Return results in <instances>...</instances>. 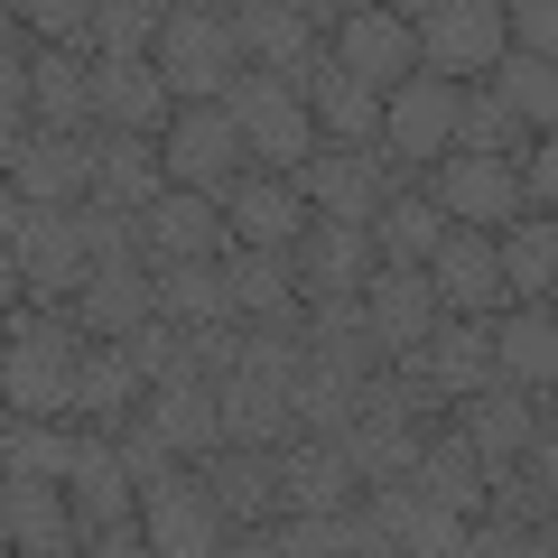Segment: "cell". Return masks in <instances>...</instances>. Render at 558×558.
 <instances>
[{
	"label": "cell",
	"mask_w": 558,
	"mask_h": 558,
	"mask_svg": "<svg viewBox=\"0 0 558 558\" xmlns=\"http://www.w3.org/2000/svg\"><path fill=\"white\" fill-rule=\"evenodd\" d=\"M159 20H168V0H102V10H94V57L149 65V47H159Z\"/></svg>",
	"instance_id": "bcb514c9"
},
{
	"label": "cell",
	"mask_w": 558,
	"mask_h": 558,
	"mask_svg": "<svg viewBox=\"0 0 558 558\" xmlns=\"http://www.w3.org/2000/svg\"><path fill=\"white\" fill-rule=\"evenodd\" d=\"M428 299H438V317H502V260H494V233H465V223H447L438 252H428Z\"/></svg>",
	"instance_id": "9a60e30c"
},
{
	"label": "cell",
	"mask_w": 558,
	"mask_h": 558,
	"mask_svg": "<svg viewBox=\"0 0 558 558\" xmlns=\"http://www.w3.org/2000/svg\"><path fill=\"white\" fill-rule=\"evenodd\" d=\"M223 558H279V531H233V539H223Z\"/></svg>",
	"instance_id": "94428289"
},
{
	"label": "cell",
	"mask_w": 558,
	"mask_h": 558,
	"mask_svg": "<svg viewBox=\"0 0 558 558\" xmlns=\"http://www.w3.org/2000/svg\"><path fill=\"white\" fill-rule=\"evenodd\" d=\"M75 233H84V260H140V215H121V205H75Z\"/></svg>",
	"instance_id": "f5cc1de1"
},
{
	"label": "cell",
	"mask_w": 558,
	"mask_h": 558,
	"mask_svg": "<svg viewBox=\"0 0 558 558\" xmlns=\"http://www.w3.org/2000/svg\"><path fill=\"white\" fill-rule=\"evenodd\" d=\"M410 186L438 205V223H465V233H502V223H521L512 159H465V149H447V159H428Z\"/></svg>",
	"instance_id": "52a82bcc"
},
{
	"label": "cell",
	"mask_w": 558,
	"mask_h": 558,
	"mask_svg": "<svg viewBox=\"0 0 558 558\" xmlns=\"http://www.w3.org/2000/svg\"><path fill=\"white\" fill-rule=\"evenodd\" d=\"M20 307H28V289H20V260H10V242H0V326L20 317Z\"/></svg>",
	"instance_id": "91938a15"
},
{
	"label": "cell",
	"mask_w": 558,
	"mask_h": 558,
	"mask_svg": "<svg viewBox=\"0 0 558 558\" xmlns=\"http://www.w3.org/2000/svg\"><path fill=\"white\" fill-rule=\"evenodd\" d=\"M159 196H168L159 140H112V131H94V205L140 215V205H159Z\"/></svg>",
	"instance_id": "e575fe53"
},
{
	"label": "cell",
	"mask_w": 558,
	"mask_h": 558,
	"mask_svg": "<svg viewBox=\"0 0 558 558\" xmlns=\"http://www.w3.org/2000/svg\"><path fill=\"white\" fill-rule=\"evenodd\" d=\"M447 149H465V159H512V149H531V140H521V121L502 112L484 84H465L457 94V140H447Z\"/></svg>",
	"instance_id": "7dc6e473"
},
{
	"label": "cell",
	"mask_w": 558,
	"mask_h": 558,
	"mask_svg": "<svg viewBox=\"0 0 558 558\" xmlns=\"http://www.w3.org/2000/svg\"><path fill=\"white\" fill-rule=\"evenodd\" d=\"M149 75L168 84V102H223V84L242 75V47H233V20L215 0H178L159 20V47H149Z\"/></svg>",
	"instance_id": "7a4b0ae2"
},
{
	"label": "cell",
	"mask_w": 558,
	"mask_h": 558,
	"mask_svg": "<svg viewBox=\"0 0 558 558\" xmlns=\"http://www.w3.org/2000/svg\"><path fill=\"white\" fill-rule=\"evenodd\" d=\"M215 252H233V233H223V205H215V196L168 186L159 205H140V260H215Z\"/></svg>",
	"instance_id": "7402d4cb"
},
{
	"label": "cell",
	"mask_w": 558,
	"mask_h": 558,
	"mask_svg": "<svg viewBox=\"0 0 558 558\" xmlns=\"http://www.w3.org/2000/svg\"><path fill=\"white\" fill-rule=\"evenodd\" d=\"M354 410H363V381L326 373V363H307V373L289 381V428H299V438H344Z\"/></svg>",
	"instance_id": "7bdbcfd3"
},
{
	"label": "cell",
	"mask_w": 558,
	"mask_h": 558,
	"mask_svg": "<svg viewBox=\"0 0 558 558\" xmlns=\"http://www.w3.org/2000/svg\"><path fill=\"white\" fill-rule=\"evenodd\" d=\"M242 373H260V381H289L307 373V307H279V317H252L242 326Z\"/></svg>",
	"instance_id": "ee69618b"
},
{
	"label": "cell",
	"mask_w": 558,
	"mask_h": 558,
	"mask_svg": "<svg viewBox=\"0 0 558 558\" xmlns=\"http://www.w3.org/2000/svg\"><path fill=\"white\" fill-rule=\"evenodd\" d=\"M186 373H196V381H233L242 373V317L186 326Z\"/></svg>",
	"instance_id": "db71d44e"
},
{
	"label": "cell",
	"mask_w": 558,
	"mask_h": 558,
	"mask_svg": "<svg viewBox=\"0 0 558 558\" xmlns=\"http://www.w3.org/2000/svg\"><path fill=\"white\" fill-rule=\"evenodd\" d=\"M28 47H57V57H94V0H38L20 10Z\"/></svg>",
	"instance_id": "f907efd6"
},
{
	"label": "cell",
	"mask_w": 558,
	"mask_h": 558,
	"mask_svg": "<svg viewBox=\"0 0 558 558\" xmlns=\"http://www.w3.org/2000/svg\"><path fill=\"white\" fill-rule=\"evenodd\" d=\"M363 317H373L381 354L410 363L418 344H428V326H438V299H428V279H418V270H373V279H363Z\"/></svg>",
	"instance_id": "4dcf8cb0"
},
{
	"label": "cell",
	"mask_w": 558,
	"mask_h": 558,
	"mask_svg": "<svg viewBox=\"0 0 558 558\" xmlns=\"http://www.w3.org/2000/svg\"><path fill=\"white\" fill-rule=\"evenodd\" d=\"M28 131H47V140H94L84 57H57V47H38V57H28Z\"/></svg>",
	"instance_id": "1f68e13d"
},
{
	"label": "cell",
	"mask_w": 558,
	"mask_h": 558,
	"mask_svg": "<svg viewBox=\"0 0 558 558\" xmlns=\"http://www.w3.org/2000/svg\"><path fill=\"white\" fill-rule=\"evenodd\" d=\"M131 531L149 539V558H223L233 521L215 512V494H205L196 475H178V484H159V494H140Z\"/></svg>",
	"instance_id": "5bb4252c"
},
{
	"label": "cell",
	"mask_w": 558,
	"mask_h": 558,
	"mask_svg": "<svg viewBox=\"0 0 558 558\" xmlns=\"http://www.w3.org/2000/svg\"><path fill=\"white\" fill-rule=\"evenodd\" d=\"M438 233H447V223H438V205L418 196V186H400V196L373 215V260H381V270H428Z\"/></svg>",
	"instance_id": "ab89813d"
},
{
	"label": "cell",
	"mask_w": 558,
	"mask_h": 558,
	"mask_svg": "<svg viewBox=\"0 0 558 558\" xmlns=\"http://www.w3.org/2000/svg\"><path fill=\"white\" fill-rule=\"evenodd\" d=\"M0 549L20 558H84V531L65 512V484H10L0 475Z\"/></svg>",
	"instance_id": "44dd1931"
},
{
	"label": "cell",
	"mask_w": 558,
	"mask_h": 558,
	"mask_svg": "<svg viewBox=\"0 0 558 558\" xmlns=\"http://www.w3.org/2000/svg\"><path fill=\"white\" fill-rule=\"evenodd\" d=\"M28 28H20V10H0V112H28Z\"/></svg>",
	"instance_id": "6f0895ef"
},
{
	"label": "cell",
	"mask_w": 558,
	"mask_h": 558,
	"mask_svg": "<svg viewBox=\"0 0 558 558\" xmlns=\"http://www.w3.org/2000/svg\"><path fill=\"white\" fill-rule=\"evenodd\" d=\"M299 428H289V391L279 381H260V373H233V381H215V447H289Z\"/></svg>",
	"instance_id": "4316f807"
},
{
	"label": "cell",
	"mask_w": 558,
	"mask_h": 558,
	"mask_svg": "<svg viewBox=\"0 0 558 558\" xmlns=\"http://www.w3.org/2000/svg\"><path fill=\"white\" fill-rule=\"evenodd\" d=\"M10 223H20V186L0 178V242H10Z\"/></svg>",
	"instance_id": "be15d7a7"
},
{
	"label": "cell",
	"mask_w": 558,
	"mask_h": 558,
	"mask_svg": "<svg viewBox=\"0 0 558 558\" xmlns=\"http://www.w3.org/2000/svg\"><path fill=\"white\" fill-rule=\"evenodd\" d=\"M10 186H20V205H57V215L94 205V140H47V131H28V149L10 159Z\"/></svg>",
	"instance_id": "cb8c5ba5"
},
{
	"label": "cell",
	"mask_w": 558,
	"mask_h": 558,
	"mask_svg": "<svg viewBox=\"0 0 558 558\" xmlns=\"http://www.w3.org/2000/svg\"><path fill=\"white\" fill-rule=\"evenodd\" d=\"M502 47L558 65V10H549V0H512V10H502Z\"/></svg>",
	"instance_id": "9f6ffc18"
},
{
	"label": "cell",
	"mask_w": 558,
	"mask_h": 558,
	"mask_svg": "<svg viewBox=\"0 0 558 558\" xmlns=\"http://www.w3.org/2000/svg\"><path fill=\"white\" fill-rule=\"evenodd\" d=\"M400 168L381 159V149H317V159L299 168V196H307V215H326V223H363L373 233V215L400 196Z\"/></svg>",
	"instance_id": "9c48e42d"
},
{
	"label": "cell",
	"mask_w": 558,
	"mask_h": 558,
	"mask_svg": "<svg viewBox=\"0 0 558 558\" xmlns=\"http://www.w3.org/2000/svg\"><path fill=\"white\" fill-rule=\"evenodd\" d=\"M363 521L391 539V558H457V539H465V521L438 512L418 484H363Z\"/></svg>",
	"instance_id": "ffe728a7"
},
{
	"label": "cell",
	"mask_w": 558,
	"mask_h": 558,
	"mask_svg": "<svg viewBox=\"0 0 558 558\" xmlns=\"http://www.w3.org/2000/svg\"><path fill=\"white\" fill-rule=\"evenodd\" d=\"M336 75H354L363 94H400L418 75V38H410V10H336V47H326Z\"/></svg>",
	"instance_id": "ba28073f"
},
{
	"label": "cell",
	"mask_w": 558,
	"mask_h": 558,
	"mask_svg": "<svg viewBox=\"0 0 558 558\" xmlns=\"http://www.w3.org/2000/svg\"><path fill=\"white\" fill-rule=\"evenodd\" d=\"M363 475L344 465L336 438H289L279 447V521H317V512H354Z\"/></svg>",
	"instance_id": "2e32d148"
},
{
	"label": "cell",
	"mask_w": 558,
	"mask_h": 558,
	"mask_svg": "<svg viewBox=\"0 0 558 558\" xmlns=\"http://www.w3.org/2000/svg\"><path fill=\"white\" fill-rule=\"evenodd\" d=\"M539 410H549V400H531V391H475V400H457V410H447V428H457L465 447H475V465H512L521 457V438H531L539 428Z\"/></svg>",
	"instance_id": "83f0119b"
},
{
	"label": "cell",
	"mask_w": 558,
	"mask_h": 558,
	"mask_svg": "<svg viewBox=\"0 0 558 558\" xmlns=\"http://www.w3.org/2000/svg\"><path fill=\"white\" fill-rule=\"evenodd\" d=\"M65 512H75V531H84V539H94V531H121V521L140 512V502H131V475H121V457H112V438H84V428H75Z\"/></svg>",
	"instance_id": "484cf974"
},
{
	"label": "cell",
	"mask_w": 558,
	"mask_h": 558,
	"mask_svg": "<svg viewBox=\"0 0 558 558\" xmlns=\"http://www.w3.org/2000/svg\"><path fill=\"white\" fill-rule=\"evenodd\" d=\"M223 121L242 131V149H252L260 178H299V168L317 159V121H307L299 84H279V75H252V65H242V75L223 84Z\"/></svg>",
	"instance_id": "3957f363"
},
{
	"label": "cell",
	"mask_w": 558,
	"mask_h": 558,
	"mask_svg": "<svg viewBox=\"0 0 558 558\" xmlns=\"http://www.w3.org/2000/svg\"><path fill=\"white\" fill-rule=\"evenodd\" d=\"M10 260H20L28 307H75V289L94 279L75 215H57V205H20V223H10Z\"/></svg>",
	"instance_id": "8992f818"
},
{
	"label": "cell",
	"mask_w": 558,
	"mask_h": 558,
	"mask_svg": "<svg viewBox=\"0 0 558 558\" xmlns=\"http://www.w3.org/2000/svg\"><path fill=\"white\" fill-rule=\"evenodd\" d=\"M84 94H94V131H112V140H159L168 121H178L168 84L149 75V65H121V57L84 65Z\"/></svg>",
	"instance_id": "e0dca14e"
},
{
	"label": "cell",
	"mask_w": 558,
	"mask_h": 558,
	"mask_svg": "<svg viewBox=\"0 0 558 558\" xmlns=\"http://www.w3.org/2000/svg\"><path fill=\"white\" fill-rule=\"evenodd\" d=\"M549 373H558V326H549V307H502V317H494V381H502V391L549 400Z\"/></svg>",
	"instance_id": "d6a6232c"
},
{
	"label": "cell",
	"mask_w": 558,
	"mask_h": 558,
	"mask_svg": "<svg viewBox=\"0 0 558 558\" xmlns=\"http://www.w3.org/2000/svg\"><path fill=\"white\" fill-rule=\"evenodd\" d=\"M457 558H558L549 531H512V521H465Z\"/></svg>",
	"instance_id": "11a10c76"
},
{
	"label": "cell",
	"mask_w": 558,
	"mask_h": 558,
	"mask_svg": "<svg viewBox=\"0 0 558 558\" xmlns=\"http://www.w3.org/2000/svg\"><path fill=\"white\" fill-rule=\"evenodd\" d=\"M307 121H317V149H373L381 140V94H363L354 75H336V65L317 57V75L299 84Z\"/></svg>",
	"instance_id": "f546056e"
},
{
	"label": "cell",
	"mask_w": 558,
	"mask_h": 558,
	"mask_svg": "<svg viewBox=\"0 0 558 558\" xmlns=\"http://www.w3.org/2000/svg\"><path fill=\"white\" fill-rule=\"evenodd\" d=\"M494 260H502V299L512 307H549V289H558V223H539V215L502 223Z\"/></svg>",
	"instance_id": "8d00e7d4"
},
{
	"label": "cell",
	"mask_w": 558,
	"mask_h": 558,
	"mask_svg": "<svg viewBox=\"0 0 558 558\" xmlns=\"http://www.w3.org/2000/svg\"><path fill=\"white\" fill-rule=\"evenodd\" d=\"M159 168H168V186L223 205V186L252 178V149H242V131L223 121V102H178V121L159 131Z\"/></svg>",
	"instance_id": "5b68a950"
},
{
	"label": "cell",
	"mask_w": 558,
	"mask_h": 558,
	"mask_svg": "<svg viewBox=\"0 0 558 558\" xmlns=\"http://www.w3.org/2000/svg\"><path fill=\"white\" fill-rule=\"evenodd\" d=\"M196 484L215 494V512L233 531H270L279 521V447L270 457L260 447H215V457H196Z\"/></svg>",
	"instance_id": "ac0fdd59"
},
{
	"label": "cell",
	"mask_w": 558,
	"mask_h": 558,
	"mask_svg": "<svg viewBox=\"0 0 558 558\" xmlns=\"http://www.w3.org/2000/svg\"><path fill=\"white\" fill-rule=\"evenodd\" d=\"M418 373L447 391V410L475 391H494V317H438L428 344H418Z\"/></svg>",
	"instance_id": "d4e9b609"
},
{
	"label": "cell",
	"mask_w": 558,
	"mask_h": 558,
	"mask_svg": "<svg viewBox=\"0 0 558 558\" xmlns=\"http://www.w3.org/2000/svg\"><path fill=\"white\" fill-rule=\"evenodd\" d=\"M75 363H84L75 317H65V307H20V317H10L0 410H10V418H57V428H75Z\"/></svg>",
	"instance_id": "6da1fadb"
},
{
	"label": "cell",
	"mask_w": 558,
	"mask_h": 558,
	"mask_svg": "<svg viewBox=\"0 0 558 558\" xmlns=\"http://www.w3.org/2000/svg\"><path fill=\"white\" fill-rule=\"evenodd\" d=\"M307 363H326V373H344V381H373L381 363V336H373V317H363V299H326V307H307Z\"/></svg>",
	"instance_id": "836d02e7"
},
{
	"label": "cell",
	"mask_w": 558,
	"mask_h": 558,
	"mask_svg": "<svg viewBox=\"0 0 558 558\" xmlns=\"http://www.w3.org/2000/svg\"><path fill=\"white\" fill-rule=\"evenodd\" d=\"M149 307H159L168 326H215V317H233L223 307V252L215 260H149Z\"/></svg>",
	"instance_id": "f35d334b"
},
{
	"label": "cell",
	"mask_w": 558,
	"mask_h": 558,
	"mask_svg": "<svg viewBox=\"0 0 558 558\" xmlns=\"http://www.w3.org/2000/svg\"><path fill=\"white\" fill-rule=\"evenodd\" d=\"M84 558H149V539L121 521V531H94V539H84Z\"/></svg>",
	"instance_id": "680465c9"
},
{
	"label": "cell",
	"mask_w": 558,
	"mask_h": 558,
	"mask_svg": "<svg viewBox=\"0 0 558 558\" xmlns=\"http://www.w3.org/2000/svg\"><path fill=\"white\" fill-rule=\"evenodd\" d=\"M344 465H354L363 484H410V465H418V447H428V428H418L410 410H400V391L391 381H363V410H354V428H344Z\"/></svg>",
	"instance_id": "7c38bea8"
},
{
	"label": "cell",
	"mask_w": 558,
	"mask_h": 558,
	"mask_svg": "<svg viewBox=\"0 0 558 558\" xmlns=\"http://www.w3.org/2000/svg\"><path fill=\"white\" fill-rule=\"evenodd\" d=\"M0 373H10V326H0Z\"/></svg>",
	"instance_id": "e7e4bbea"
},
{
	"label": "cell",
	"mask_w": 558,
	"mask_h": 558,
	"mask_svg": "<svg viewBox=\"0 0 558 558\" xmlns=\"http://www.w3.org/2000/svg\"><path fill=\"white\" fill-rule=\"evenodd\" d=\"M549 484H531L521 465H484V512L475 521H512V531H549Z\"/></svg>",
	"instance_id": "c3c4849f"
},
{
	"label": "cell",
	"mask_w": 558,
	"mask_h": 558,
	"mask_svg": "<svg viewBox=\"0 0 558 558\" xmlns=\"http://www.w3.org/2000/svg\"><path fill=\"white\" fill-rule=\"evenodd\" d=\"M112 457H121V475H131V502L186 475V465H178V447H168L159 428H149V418H131V428H121V438H112Z\"/></svg>",
	"instance_id": "681fc988"
},
{
	"label": "cell",
	"mask_w": 558,
	"mask_h": 558,
	"mask_svg": "<svg viewBox=\"0 0 558 558\" xmlns=\"http://www.w3.org/2000/svg\"><path fill=\"white\" fill-rule=\"evenodd\" d=\"M223 307H233L242 326L252 317H279V307H299V289H289V252H223Z\"/></svg>",
	"instance_id": "b9f144b4"
},
{
	"label": "cell",
	"mask_w": 558,
	"mask_h": 558,
	"mask_svg": "<svg viewBox=\"0 0 558 558\" xmlns=\"http://www.w3.org/2000/svg\"><path fill=\"white\" fill-rule=\"evenodd\" d=\"M373 233L363 223H326L307 215V233L289 242V289H299V307H326V299H363V279H373Z\"/></svg>",
	"instance_id": "30bf717a"
},
{
	"label": "cell",
	"mask_w": 558,
	"mask_h": 558,
	"mask_svg": "<svg viewBox=\"0 0 558 558\" xmlns=\"http://www.w3.org/2000/svg\"><path fill=\"white\" fill-rule=\"evenodd\" d=\"M223 233L242 242V252H289V242L307 233V196H299V178H233L223 186Z\"/></svg>",
	"instance_id": "d6986e66"
},
{
	"label": "cell",
	"mask_w": 558,
	"mask_h": 558,
	"mask_svg": "<svg viewBox=\"0 0 558 558\" xmlns=\"http://www.w3.org/2000/svg\"><path fill=\"white\" fill-rule=\"evenodd\" d=\"M65 465H75V428H57V418H10V447H0V475L10 484H65Z\"/></svg>",
	"instance_id": "f6af8a7d"
},
{
	"label": "cell",
	"mask_w": 558,
	"mask_h": 558,
	"mask_svg": "<svg viewBox=\"0 0 558 558\" xmlns=\"http://www.w3.org/2000/svg\"><path fill=\"white\" fill-rule=\"evenodd\" d=\"M28 149V112H0V178H10V159Z\"/></svg>",
	"instance_id": "6125c7cd"
},
{
	"label": "cell",
	"mask_w": 558,
	"mask_h": 558,
	"mask_svg": "<svg viewBox=\"0 0 558 558\" xmlns=\"http://www.w3.org/2000/svg\"><path fill=\"white\" fill-rule=\"evenodd\" d=\"M121 363L140 373V391H159V381L186 373V336H178L168 317H149V326H131V336H121Z\"/></svg>",
	"instance_id": "816d5d0a"
},
{
	"label": "cell",
	"mask_w": 558,
	"mask_h": 558,
	"mask_svg": "<svg viewBox=\"0 0 558 558\" xmlns=\"http://www.w3.org/2000/svg\"><path fill=\"white\" fill-rule=\"evenodd\" d=\"M0 558H20V549H0Z\"/></svg>",
	"instance_id": "003e7915"
},
{
	"label": "cell",
	"mask_w": 558,
	"mask_h": 558,
	"mask_svg": "<svg viewBox=\"0 0 558 558\" xmlns=\"http://www.w3.org/2000/svg\"><path fill=\"white\" fill-rule=\"evenodd\" d=\"M65 317H75L84 344H121L131 326H149V317H159V307H149V260H102V270L75 289Z\"/></svg>",
	"instance_id": "603a6c76"
},
{
	"label": "cell",
	"mask_w": 558,
	"mask_h": 558,
	"mask_svg": "<svg viewBox=\"0 0 558 558\" xmlns=\"http://www.w3.org/2000/svg\"><path fill=\"white\" fill-rule=\"evenodd\" d=\"M410 38H418V75L465 94L502 65V0H428V10H410Z\"/></svg>",
	"instance_id": "277c9868"
},
{
	"label": "cell",
	"mask_w": 558,
	"mask_h": 558,
	"mask_svg": "<svg viewBox=\"0 0 558 558\" xmlns=\"http://www.w3.org/2000/svg\"><path fill=\"white\" fill-rule=\"evenodd\" d=\"M0 447H10V410H0Z\"/></svg>",
	"instance_id": "03108f58"
},
{
	"label": "cell",
	"mask_w": 558,
	"mask_h": 558,
	"mask_svg": "<svg viewBox=\"0 0 558 558\" xmlns=\"http://www.w3.org/2000/svg\"><path fill=\"white\" fill-rule=\"evenodd\" d=\"M270 531H279V558H391V539L363 521V502L317 512V521H270Z\"/></svg>",
	"instance_id": "60d3db41"
},
{
	"label": "cell",
	"mask_w": 558,
	"mask_h": 558,
	"mask_svg": "<svg viewBox=\"0 0 558 558\" xmlns=\"http://www.w3.org/2000/svg\"><path fill=\"white\" fill-rule=\"evenodd\" d=\"M410 484L428 502H438V512H457V521H475L484 512V465H475V447L457 438V428H428V447H418V465H410Z\"/></svg>",
	"instance_id": "d590c367"
},
{
	"label": "cell",
	"mask_w": 558,
	"mask_h": 558,
	"mask_svg": "<svg viewBox=\"0 0 558 558\" xmlns=\"http://www.w3.org/2000/svg\"><path fill=\"white\" fill-rule=\"evenodd\" d=\"M140 418L159 428L168 447H178V465H196V457H215V381H196V373H178V381H159V391L140 400Z\"/></svg>",
	"instance_id": "74e56055"
},
{
	"label": "cell",
	"mask_w": 558,
	"mask_h": 558,
	"mask_svg": "<svg viewBox=\"0 0 558 558\" xmlns=\"http://www.w3.org/2000/svg\"><path fill=\"white\" fill-rule=\"evenodd\" d=\"M447 140H457V84L438 75H410L400 94H381V159L400 168V178H418L428 159H447Z\"/></svg>",
	"instance_id": "8fae6325"
},
{
	"label": "cell",
	"mask_w": 558,
	"mask_h": 558,
	"mask_svg": "<svg viewBox=\"0 0 558 558\" xmlns=\"http://www.w3.org/2000/svg\"><path fill=\"white\" fill-rule=\"evenodd\" d=\"M140 373L121 363V344H84V363H75V428L84 438H121L140 418Z\"/></svg>",
	"instance_id": "f1b7e54d"
},
{
	"label": "cell",
	"mask_w": 558,
	"mask_h": 558,
	"mask_svg": "<svg viewBox=\"0 0 558 558\" xmlns=\"http://www.w3.org/2000/svg\"><path fill=\"white\" fill-rule=\"evenodd\" d=\"M223 20H233V47H242L252 75H279V84L317 75L326 47H317V20H307V10H289V0H233Z\"/></svg>",
	"instance_id": "4fadbf2b"
}]
</instances>
